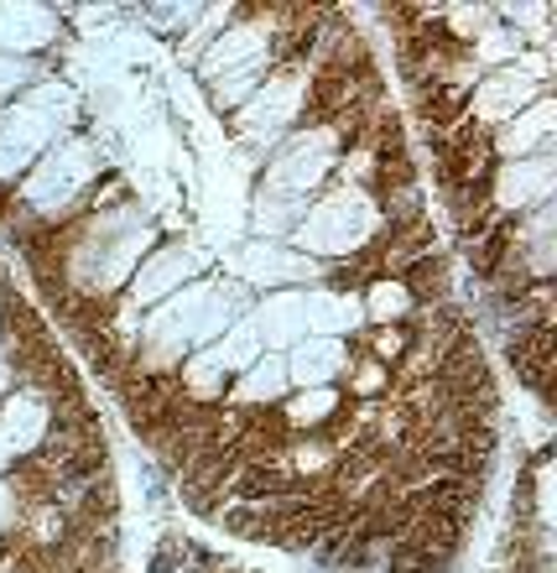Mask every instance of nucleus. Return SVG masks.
Here are the masks:
<instances>
[{"instance_id": "nucleus-1", "label": "nucleus", "mask_w": 557, "mask_h": 573, "mask_svg": "<svg viewBox=\"0 0 557 573\" xmlns=\"http://www.w3.org/2000/svg\"><path fill=\"white\" fill-rule=\"evenodd\" d=\"M375 230H380V215H375L371 198L360 188H339V193H328V198H318V204H307V215L287 235V245L302 251L307 261L328 266V261L354 256L360 245H371Z\"/></svg>"}, {"instance_id": "nucleus-2", "label": "nucleus", "mask_w": 557, "mask_h": 573, "mask_svg": "<svg viewBox=\"0 0 557 573\" xmlns=\"http://www.w3.org/2000/svg\"><path fill=\"white\" fill-rule=\"evenodd\" d=\"M234 266H240L245 282L271 286V292H302V286H318V277H324V266L318 261H307L302 251L277 245V240H256V245H245Z\"/></svg>"}, {"instance_id": "nucleus-3", "label": "nucleus", "mask_w": 557, "mask_h": 573, "mask_svg": "<svg viewBox=\"0 0 557 573\" xmlns=\"http://www.w3.org/2000/svg\"><path fill=\"white\" fill-rule=\"evenodd\" d=\"M281 365H287V386H292V391H324V386L344 381L349 365H354V355H349L344 339L307 334V339H298V344L281 355Z\"/></svg>"}, {"instance_id": "nucleus-4", "label": "nucleus", "mask_w": 557, "mask_h": 573, "mask_svg": "<svg viewBox=\"0 0 557 573\" xmlns=\"http://www.w3.org/2000/svg\"><path fill=\"white\" fill-rule=\"evenodd\" d=\"M198 256H193V251H183V245H167L162 256H157V261L146 266V271H136V282H125V292H120V297H125V303H131V308H152V303H157V297H167V292H178V286L187 282V277H193V271H198Z\"/></svg>"}, {"instance_id": "nucleus-5", "label": "nucleus", "mask_w": 557, "mask_h": 573, "mask_svg": "<svg viewBox=\"0 0 557 573\" xmlns=\"http://www.w3.org/2000/svg\"><path fill=\"white\" fill-rule=\"evenodd\" d=\"M256 334L266 350H292L298 339H307V313H302V292H271L256 313H251Z\"/></svg>"}, {"instance_id": "nucleus-6", "label": "nucleus", "mask_w": 557, "mask_h": 573, "mask_svg": "<svg viewBox=\"0 0 557 573\" xmlns=\"http://www.w3.org/2000/svg\"><path fill=\"white\" fill-rule=\"evenodd\" d=\"M287 391H292V386H287V365H281V355H261L245 376H234L230 381V397H225V402L240 406V412H266V406H281Z\"/></svg>"}, {"instance_id": "nucleus-7", "label": "nucleus", "mask_w": 557, "mask_h": 573, "mask_svg": "<svg viewBox=\"0 0 557 573\" xmlns=\"http://www.w3.org/2000/svg\"><path fill=\"white\" fill-rule=\"evenodd\" d=\"M396 282L407 286L412 308H443V303H453V261H448V251L407 261L396 271Z\"/></svg>"}, {"instance_id": "nucleus-8", "label": "nucleus", "mask_w": 557, "mask_h": 573, "mask_svg": "<svg viewBox=\"0 0 557 573\" xmlns=\"http://www.w3.org/2000/svg\"><path fill=\"white\" fill-rule=\"evenodd\" d=\"M344 406H349L344 391H339V386H324V391H287L277 412H281V423L292 428V438H298V432H324Z\"/></svg>"}, {"instance_id": "nucleus-9", "label": "nucleus", "mask_w": 557, "mask_h": 573, "mask_svg": "<svg viewBox=\"0 0 557 573\" xmlns=\"http://www.w3.org/2000/svg\"><path fill=\"white\" fill-rule=\"evenodd\" d=\"M261 355H266V344H261L256 324H251V313H245V318H234L230 329H225V334H219L209 350H204V359H209V365H219L230 381H234V376H245V370H251Z\"/></svg>"}, {"instance_id": "nucleus-10", "label": "nucleus", "mask_w": 557, "mask_h": 573, "mask_svg": "<svg viewBox=\"0 0 557 573\" xmlns=\"http://www.w3.org/2000/svg\"><path fill=\"white\" fill-rule=\"evenodd\" d=\"M307 204H313V198H292V193L261 188L256 193V230L261 235H292L302 224V215H307Z\"/></svg>"}, {"instance_id": "nucleus-11", "label": "nucleus", "mask_w": 557, "mask_h": 573, "mask_svg": "<svg viewBox=\"0 0 557 573\" xmlns=\"http://www.w3.org/2000/svg\"><path fill=\"white\" fill-rule=\"evenodd\" d=\"M360 313H365V324L380 329V324H401L407 313H412V297H407V286L386 277V282H375L371 292H360Z\"/></svg>"}, {"instance_id": "nucleus-12", "label": "nucleus", "mask_w": 557, "mask_h": 573, "mask_svg": "<svg viewBox=\"0 0 557 573\" xmlns=\"http://www.w3.org/2000/svg\"><path fill=\"white\" fill-rule=\"evenodd\" d=\"M344 381H349V402H380V397H391V370L371 355L354 359Z\"/></svg>"}]
</instances>
